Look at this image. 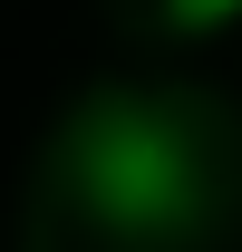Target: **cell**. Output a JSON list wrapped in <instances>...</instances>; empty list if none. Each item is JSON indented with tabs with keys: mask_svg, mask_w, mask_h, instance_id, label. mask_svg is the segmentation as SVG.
Masks as SVG:
<instances>
[{
	"mask_svg": "<svg viewBox=\"0 0 242 252\" xmlns=\"http://www.w3.org/2000/svg\"><path fill=\"white\" fill-rule=\"evenodd\" d=\"M68 185L97 223H117L136 243H165V233H184L204 214V146H194V126L175 107L107 88L68 126Z\"/></svg>",
	"mask_w": 242,
	"mask_h": 252,
	"instance_id": "obj_1",
	"label": "cell"
},
{
	"mask_svg": "<svg viewBox=\"0 0 242 252\" xmlns=\"http://www.w3.org/2000/svg\"><path fill=\"white\" fill-rule=\"evenodd\" d=\"M165 20H175V30H233L242 0H165Z\"/></svg>",
	"mask_w": 242,
	"mask_h": 252,
	"instance_id": "obj_2",
	"label": "cell"
}]
</instances>
